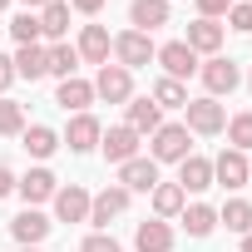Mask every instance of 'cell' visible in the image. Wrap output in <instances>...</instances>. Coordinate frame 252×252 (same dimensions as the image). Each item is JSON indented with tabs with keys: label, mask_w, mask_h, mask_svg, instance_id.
I'll use <instances>...</instances> for the list:
<instances>
[{
	"label": "cell",
	"mask_w": 252,
	"mask_h": 252,
	"mask_svg": "<svg viewBox=\"0 0 252 252\" xmlns=\"http://www.w3.org/2000/svg\"><path fill=\"white\" fill-rule=\"evenodd\" d=\"M149 139H154V149H149L154 163H183V158L193 154L188 124H158V134H149Z\"/></svg>",
	"instance_id": "obj_1"
},
{
	"label": "cell",
	"mask_w": 252,
	"mask_h": 252,
	"mask_svg": "<svg viewBox=\"0 0 252 252\" xmlns=\"http://www.w3.org/2000/svg\"><path fill=\"white\" fill-rule=\"evenodd\" d=\"M158 55V45H154V35H144V30H124V35H114V64H124V69H144L149 60Z\"/></svg>",
	"instance_id": "obj_2"
},
{
	"label": "cell",
	"mask_w": 252,
	"mask_h": 252,
	"mask_svg": "<svg viewBox=\"0 0 252 252\" xmlns=\"http://www.w3.org/2000/svg\"><path fill=\"white\" fill-rule=\"evenodd\" d=\"M198 74H203V84H208V99H222V94H232V89L242 84V69H237V60H227V55H208V64H198Z\"/></svg>",
	"instance_id": "obj_3"
},
{
	"label": "cell",
	"mask_w": 252,
	"mask_h": 252,
	"mask_svg": "<svg viewBox=\"0 0 252 252\" xmlns=\"http://www.w3.org/2000/svg\"><path fill=\"white\" fill-rule=\"evenodd\" d=\"M94 99H104V104H129V99H134V74L124 69V64H99V74H94Z\"/></svg>",
	"instance_id": "obj_4"
},
{
	"label": "cell",
	"mask_w": 252,
	"mask_h": 252,
	"mask_svg": "<svg viewBox=\"0 0 252 252\" xmlns=\"http://www.w3.org/2000/svg\"><path fill=\"white\" fill-rule=\"evenodd\" d=\"M183 114H188V134H222L227 129V109L218 104V99H188L183 104Z\"/></svg>",
	"instance_id": "obj_5"
},
{
	"label": "cell",
	"mask_w": 252,
	"mask_h": 252,
	"mask_svg": "<svg viewBox=\"0 0 252 252\" xmlns=\"http://www.w3.org/2000/svg\"><path fill=\"white\" fill-rule=\"evenodd\" d=\"M129 208V188H119V183H109L104 193H94L89 198V222H94V232H109V222Z\"/></svg>",
	"instance_id": "obj_6"
},
{
	"label": "cell",
	"mask_w": 252,
	"mask_h": 252,
	"mask_svg": "<svg viewBox=\"0 0 252 252\" xmlns=\"http://www.w3.org/2000/svg\"><path fill=\"white\" fill-rule=\"evenodd\" d=\"M158 64H163V79H188V74H198V55L183 45V40H168V45H158V55H154Z\"/></svg>",
	"instance_id": "obj_7"
},
{
	"label": "cell",
	"mask_w": 252,
	"mask_h": 252,
	"mask_svg": "<svg viewBox=\"0 0 252 252\" xmlns=\"http://www.w3.org/2000/svg\"><path fill=\"white\" fill-rule=\"evenodd\" d=\"M99 139H104V124L94 114H74L60 144H69V154H89V149H99Z\"/></svg>",
	"instance_id": "obj_8"
},
{
	"label": "cell",
	"mask_w": 252,
	"mask_h": 252,
	"mask_svg": "<svg viewBox=\"0 0 252 252\" xmlns=\"http://www.w3.org/2000/svg\"><path fill=\"white\" fill-rule=\"evenodd\" d=\"M119 188H129V193H154L158 188V163L154 158H129V163H119Z\"/></svg>",
	"instance_id": "obj_9"
},
{
	"label": "cell",
	"mask_w": 252,
	"mask_h": 252,
	"mask_svg": "<svg viewBox=\"0 0 252 252\" xmlns=\"http://www.w3.org/2000/svg\"><path fill=\"white\" fill-rule=\"evenodd\" d=\"M15 193L25 198V208H35V203H50V198L60 193V178H55L50 168H30L25 178H15Z\"/></svg>",
	"instance_id": "obj_10"
},
{
	"label": "cell",
	"mask_w": 252,
	"mask_h": 252,
	"mask_svg": "<svg viewBox=\"0 0 252 252\" xmlns=\"http://www.w3.org/2000/svg\"><path fill=\"white\" fill-rule=\"evenodd\" d=\"M99 149H104L109 163H129V158H139V134L129 129V124H114V129L99 139Z\"/></svg>",
	"instance_id": "obj_11"
},
{
	"label": "cell",
	"mask_w": 252,
	"mask_h": 252,
	"mask_svg": "<svg viewBox=\"0 0 252 252\" xmlns=\"http://www.w3.org/2000/svg\"><path fill=\"white\" fill-rule=\"evenodd\" d=\"M50 227H55V222H50V218H45L40 208H25V213H20V218L10 222V237H15L20 247H40V242L50 237Z\"/></svg>",
	"instance_id": "obj_12"
},
{
	"label": "cell",
	"mask_w": 252,
	"mask_h": 252,
	"mask_svg": "<svg viewBox=\"0 0 252 252\" xmlns=\"http://www.w3.org/2000/svg\"><path fill=\"white\" fill-rule=\"evenodd\" d=\"M178 188H183V193H208V188H213V158L188 154V158L178 163Z\"/></svg>",
	"instance_id": "obj_13"
},
{
	"label": "cell",
	"mask_w": 252,
	"mask_h": 252,
	"mask_svg": "<svg viewBox=\"0 0 252 252\" xmlns=\"http://www.w3.org/2000/svg\"><path fill=\"white\" fill-rule=\"evenodd\" d=\"M213 183H222V188H247V154L222 149V154L213 158Z\"/></svg>",
	"instance_id": "obj_14"
},
{
	"label": "cell",
	"mask_w": 252,
	"mask_h": 252,
	"mask_svg": "<svg viewBox=\"0 0 252 252\" xmlns=\"http://www.w3.org/2000/svg\"><path fill=\"white\" fill-rule=\"evenodd\" d=\"M55 218L60 222H89V193L79 183H64L55 193Z\"/></svg>",
	"instance_id": "obj_15"
},
{
	"label": "cell",
	"mask_w": 252,
	"mask_h": 252,
	"mask_svg": "<svg viewBox=\"0 0 252 252\" xmlns=\"http://www.w3.org/2000/svg\"><path fill=\"white\" fill-rule=\"evenodd\" d=\"M79 60L84 64H109V55H114V40H109V30L104 25H84V35H79Z\"/></svg>",
	"instance_id": "obj_16"
},
{
	"label": "cell",
	"mask_w": 252,
	"mask_h": 252,
	"mask_svg": "<svg viewBox=\"0 0 252 252\" xmlns=\"http://www.w3.org/2000/svg\"><path fill=\"white\" fill-rule=\"evenodd\" d=\"M50 74V50L45 45H15V79H45Z\"/></svg>",
	"instance_id": "obj_17"
},
{
	"label": "cell",
	"mask_w": 252,
	"mask_h": 252,
	"mask_svg": "<svg viewBox=\"0 0 252 252\" xmlns=\"http://www.w3.org/2000/svg\"><path fill=\"white\" fill-rule=\"evenodd\" d=\"M55 104L60 109H69V114H89V104H94V84L89 79H60V89H55Z\"/></svg>",
	"instance_id": "obj_18"
},
{
	"label": "cell",
	"mask_w": 252,
	"mask_h": 252,
	"mask_svg": "<svg viewBox=\"0 0 252 252\" xmlns=\"http://www.w3.org/2000/svg\"><path fill=\"white\" fill-rule=\"evenodd\" d=\"M134 247L139 252H173V227L163 218H149V222L134 227Z\"/></svg>",
	"instance_id": "obj_19"
},
{
	"label": "cell",
	"mask_w": 252,
	"mask_h": 252,
	"mask_svg": "<svg viewBox=\"0 0 252 252\" xmlns=\"http://www.w3.org/2000/svg\"><path fill=\"white\" fill-rule=\"evenodd\" d=\"M168 0H134V5H129V25L134 30H144V35H154L158 25H168Z\"/></svg>",
	"instance_id": "obj_20"
},
{
	"label": "cell",
	"mask_w": 252,
	"mask_h": 252,
	"mask_svg": "<svg viewBox=\"0 0 252 252\" xmlns=\"http://www.w3.org/2000/svg\"><path fill=\"white\" fill-rule=\"evenodd\" d=\"M183 45H188L193 55H218V50H222V25H218V20H193L188 35H183Z\"/></svg>",
	"instance_id": "obj_21"
},
{
	"label": "cell",
	"mask_w": 252,
	"mask_h": 252,
	"mask_svg": "<svg viewBox=\"0 0 252 252\" xmlns=\"http://www.w3.org/2000/svg\"><path fill=\"white\" fill-rule=\"evenodd\" d=\"M124 109H129V119H124V124H129V129H134L139 139H144V134H158V124H163V109H158L154 99H129Z\"/></svg>",
	"instance_id": "obj_22"
},
{
	"label": "cell",
	"mask_w": 252,
	"mask_h": 252,
	"mask_svg": "<svg viewBox=\"0 0 252 252\" xmlns=\"http://www.w3.org/2000/svg\"><path fill=\"white\" fill-rule=\"evenodd\" d=\"M64 35H69V5H64V0H50V5L40 10V40L60 45Z\"/></svg>",
	"instance_id": "obj_23"
},
{
	"label": "cell",
	"mask_w": 252,
	"mask_h": 252,
	"mask_svg": "<svg viewBox=\"0 0 252 252\" xmlns=\"http://www.w3.org/2000/svg\"><path fill=\"white\" fill-rule=\"evenodd\" d=\"M183 227H188V237H208L213 227H218V208H208V203H183Z\"/></svg>",
	"instance_id": "obj_24"
},
{
	"label": "cell",
	"mask_w": 252,
	"mask_h": 252,
	"mask_svg": "<svg viewBox=\"0 0 252 252\" xmlns=\"http://www.w3.org/2000/svg\"><path fill=\"white\" fill-rule=\"evenodd\" d=\"M218 222H222L227 232L247 237V232H252V203H247V198H227V203H222V213H218Z\"/></svg>",
	"instance_id": "obj_25"
},
{
	"label": "cell",
	"mask_w": 252,
	"mask_h": 252,
	"mask_svg": "<svg viewBox=\"0 0 252 252\" xmlns=\"http://www.w3.org/2000/svg\"><path fill=\"white\" fill-rule=\"evenodd\" d=\"M183 203H188V193H183L178 183H158V188H154V218H163V222H168V218H178V213H183Z\"/></svg>",
	"instance_id": "obj_26"
},
{
	"label": "cell",
	"mask_w": 252,
	"mask_h": 252,
	"mask_svg": "<svg viewBox=\"0 0 252 252\" xmlns=\"http://www.w3.org/2000/svg\"><path fill=\"white\" fill-rule=\"evenodd\" d=\"M60 149V134L50 129V124H30V129H25V154L30 158H50Z\"/></svg>",
	"instance_id": "obj_27"
},
{
	"label": "cell",
	"mask_w": 252,
	"mask_h": 252,
	"mask_svg": "<svg viewBox=\"0 0 252 252\" xmlns=\"http://www.w3.org/2000/svg\"><path fill=\"white\" fill-rule=\"evenodd\" d=\"M45 50H50V74H55V79H74V69H79V50L64 45V40H60V45H45Z\"/></svg>",
	"instance_id": "obj_28"
},
{
	"label": "cell",
	"mask_w": 252,
	"mask_h": 252,
	"mask_svg": "<svg viewBox=\"0 0 252 252\" xmlns=\"http://www.w3.org/2000/svg\"><path fill=\"white\" fill-rule=\"evenodd\" d=\"M227 144L237 154H252V109H242V114L227 119Z\"/></svg>",
	"instance_id": "obj_29"
},
{
	"label": "cell",
	"mask_w": 252,
	"mask_h": 252,
	"mask_svg": "<svg viewBox=\"0 0 252 252\" xmlns=\"http://www.w3.org/2000/svg\"><path fill=\"white\" fill-rule=\"evenodd\" d=\"M149 99H154V104H158V109H183V104H188V89H183V84H178V79H158V84H154V94H149Z\"/></svg>",
	"instance_id": "obj_30"
},
{
	"label": "cell",
	"mask_w": 252,
	"mask_h": 252,
	"mask_svg": "<svg viewBox=\"0 0 252 252\" xmlns=\"http://www.w3.org/2000/svg\"><path fill=\"white\" fill-rule=\"evenodd\" d=\"M10 35H15V45H40V15H15L10 20Z\"/></svg>",
	"instance_id": "obj_31"
},
{
	"label": "cell",
	"mask_w": 252,
	"mask_h": 252,
	"mask_svg": "<svg viewBox=\"0 0 252 252\" xmlns=\"http://www.w3.org/2000/svg\"><path fill=\"white\" fill-rule=\"evenodd\" d=\"M0 134H25V109L15 99H0Z\"/></svg>",
	"instance_id": "obj_32"
},
{
	"label": "cell",
	"mask_w": 252,
	"mask_h": 252,
	"mask_svg": "<svg viewBox=\"0 0 252 252\" xmlns=\"http://www.w3.org/2000/svg\"><path fill=\"white\" fill-rule=\"evenodd\" d=\"M227 30L252 35V0H232V10H227Z\"/></svg>",
	"instance_id": "obj_33"
},
{
	"label": "cell",
	"mask_w": 252,
	"mask_h": 252,
	"mask_svg": "<svg viewBox=\"0 0 252 252\" xmlns=\"http://www.w3.org/2000/svg\"><path fill=\"white\" fill-rule=\"evenodd\" d=\"M79 252H124V247H119L109 232H89V237L79 242Z\"/></svg>",
	"instance_id": "obj_34"
},
{
	"label": "cell",
	"mask_w": 252,
	"mask_h": 252,
	"mask_svg": "<svg viewBox=\"0 0 252 252\" xmlns=\"http://www.w3.org/2000/svg\"><path fill=\"white\" fill-rule=\"evenodd\" d=\"M232 10V0H198V20H222Z\"/></svg>",
	"instance_id": "obj_35"
},
{
	"label": "cell",
	"mask_w": 252,
	"mask_h": 252,
	"mask_svg": "<svg viewBox=\"0 0 252 252\" xmlns=\"http://www.w3.org/2000/svg\"><path fill=\"white\" fill-rule=\"evenodd\" d=\"M15 84V60H5L0 55V99H5V89Z\"/></svg>",
	"instance_id": "obj_36"
},
{
	"label": "cell",
	"mask_w": 252,
	"mask_h": 252,
	"mask_svg": "<svg viewBox=\"0 0 252 252\" xmlns=\"http://www.w3.org/2000/svg\"><path fill=\"white\" fill-rule=\"evenodd\" d=\"M10 193H15V173L0 163V198H10Z\"/></svg>",
	"instance_id": "obj_37"
},
{
	"label": "cell",
	"mask_w": 252,
	"mask_h": 252,
	"mask_svg": "<svg viewBox=\"0 0 252 252\" xmlns=\"http://www.w3.org/2000/svg\"><path fill=\"white\" fill-rule=\"evenodd\" d=\"M69 5H74L79 15H99V10H104V0H69Z\"/></svg>",
	"instance_id": "obj_38"
},
{
	"label": "cell",
	"mask_w": 252,
	"mask_h": 252,
	"mask_svg": "<svg viewBox=\"0 0 252 252\" xmlns=\"http://www.w3.org/2000/svg\"><path fill=\"white\" fill-rule=\"evenodd\" d=\"M20 5H30V10H45V5H50V0H20Z\"/></svg>",
	"instance_id": "obj_39"
},
{
	"label": "cell",
	"mask_w": 252,
	"mask_h": 252,
	"mask_svg": "<svg viewBox=\"0 0 252 252\" xmlns=\"http://www.w3.org/2000/svg\"><path fill=\"white\" fill-rule=\"evenodd\" d=\"M242 252H252V232H247V237H242Z\"/></svg>",
	"instance_id": "obj_40"
},
{
	"label": "cell",
	"mask_w": 252,
	"mask_h": 252,
	"mask_svg": "<svg viewBox=\"0 0 252 252\" xmlns=\"http://www.w3.org/2000/svg\"><path fill=\"white\" fill-rule=\"evenodd\" d=\"M247 183H252V158H247Z\"/></svg>",
	"instance_id": "obj_41"
},
{
	"label": "cell",
	"mask_w": 252,
	"mask_h": 252,
	"mask_svg": "<svg viewBox=\"0 0 252 252\" xmlns=\"http://www.w3.org/2000/svg\"><path fill=\"white\" fill-rule=\"evenodd\" d=\"M20 252H40V247H20Z\"/></svg>",
	"instance_id": "obj_42"
},
{
	"label": "cell",
	"mask_w": 252,
	"mask_h": 252,
	"mask_svg": "<svg viewBox=\"0 0 252 252\" xmlns=\"http://www.w3.org/2000/svg\"><path fill=\"white\" fill-rule=\"evenodd\" d=\"M5 5H10V0H0V10H5Z\"/></svg>",
	"instance_id": "obj_43"
},
{
	"label": "cell",
	"mask_w": 252,
	"mask_h": 252,
	"mask_svg": "<svg viewBox=\"0 0 252 252\" xmlns=\"http://www.w3.org/2000/svg\"><path fill=\"white\" fill-rule=\"evenodd\" d=\"M247 89H252V74H247Z\"/></svg>",
	"instance_id": "obj_44"
}]
</instances>
